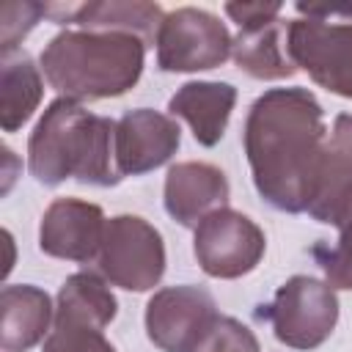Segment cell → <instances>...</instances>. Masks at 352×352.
I'll use <instances>...</instances> for the list:
<instances>
[{
  "label": "cell",
  "mask_w": 352,
  "mask_h": 352,
  "mask_svg": "<svg viewBox=\"0 0 352 352\" xmlns=\"http://www.w3.org/2000/svg\"><path fill=\"white\" fill-rule=\"evenodd\" d=\"M324 140V113L308 88H270L250 104L242 143L253 184L272 209H308Z\"/></svg>",
  "instance_id": "obj_1"
},
{
  "label": "cell",
  "mask_w": 352,
  "mask_h": 352,
  "mask_svg": "<svg viewBox=\"0 0 352 352\" xmlns=\"http://www.w3.org/2000/svg\"><path fill=\"white\" fill-rule=\"evenodd\" d=\"M116 124L74 99L58 96L47 104L28 140L33 179L47 187H58L66 179L96 187L118 184L124 176L116 160Z\"/></svg>",
  "instance_id": "obj_2"
},
{
  "label": "cell",
  "mask_w": 352,
  "mask_h": 352,
  "mask_svg": "<svg viewBox=\"0 0 352 352\" xmlns=\"http://www.w3.org/2000/svg\"><path fill=\"white\" fill-rule=\"evenodd\" d=\"M146 44L129 33L63 30L41 52L47 82L74 102L121 96L143 74Z\"/></svg>",
  "instance_id": "obj_3"
},
{
  "label": "cell",
  "mask_w": 352,
  "mask_h": 352,
  "mask_svg": "<svg viewBox=\"0 0 352 352\" xmlns=\"http://www.w3.org/2000/svg\"><path fill=\"white\" fill-rule=\"evenodd\" d=\"M96 267L118 289L148 292L165 275L162 234L138 214H116L104 223Z\"/></svg>",
  "instance_id": "obj_4"
},
{
  "label": "cell",
  "mask_w": 352,
  "mask_h": 352,
  "mask_svg": "<svg viewBox=\"0 0 352 352\" xmlns=\"http://www.w3.org/2000/svg\"><path fill=\"white\" fill-rule=\"evenodd\" d=\"M272 333L292 349L322 346L338 322V297L327 280L311 275L289 278L264 311Z\"/></svg>",
  "instance_id": "obj_5"
},
{
  "label": "cell",
  "mask_w": 352,
  "mask_h": 352,
  "mask_svg": "<svg viewBox=\"0 0 352 352\" xmlns=\"http://www.w3.org/2000/svg\"><path fill=\"white\" fill-rule=\"evenodd\" d=\"M154 47L162 72H204L231 58L234 38L214 14L184 6L165 14Z\"/></svg>",
  "instance_id": "obj_6"
},
{
  "label": "cell",
  "mask_w": 352,
  "mask_h": 352,
  "mask_svg": "<svg viewBox=\"0 0 352 352\" xmlns=\"http://www.w3.org/2000/svg\"><path fill=\"white\" fill-rule=\"evenodd\" d=\"M286 52L294 69L308 72L316 85L352 99V22L292 19L286 25Z\"/></svg>",
  "instance_id": "obj_7"
},
{
  "label": "cell",
  "mask_w": 352,
  "mask_h": 352,
  "mask_svg": "<svg viewBox=\"0 0 352 352\" xmlns=\"http://www.w3.org/2000/svg\"><path fill=\"white\" fill-rule=\"evenodd\" d=\"M267 250L264 231L236 209H214L195 226L192 253L209 278L234 280L258 267Z\"/></svg>",
  "instance_id": "obj_8"
},
{
  "label": "cell",
  "mask_w": 352,
  "mask_h": 352,
  "mask_svg": "<svg viewBox=\"0 0 352 352\" xmlns=\"http://www.w3.org/2000/svg\"><path fill=\"white\" fill-rule=\"evenodd\" d=\"M214 297L192 283L165 286L146 305V336L162 352H192L217 319Z\"/></svg>",
  "instance_id": "obj_9"
},
{
  "label": "cell",
  "mask_w": 352,
  "mask_h": 352,
  "mask_svg": "<svg viewBox=\"0 0 352 352\" xmlns=\"http://www.w3.org/2000/svg\"><path fill=\"white\" fill-rule=\"evenodd\" d=\"M104 223L102 206L80 198H55L41 214L38 248L52 258L85 264L99 256Z\"/></svg>",
  "instance_id": "obj_10"
},
{
  "label": "cell",
  "mask_w": 352,
  "mask_h": 352,
  "mask_svg": "<svg viewBox=\"0 0 352 352\" xmlns=\"http://www.w3.org/2000/svg\"><path fill=\"white\" fill-rule=\"evenodd\" d=\"M182 143L179 124L151 107L126 110L116 124V160L121 176H143L165 165Z\"/></svg>",
  "instance_id": "obj_11"
},
{
  "label": "cell",
  "mask_w": 352,
  "mask_h": 352,
  "mask_svg": "<svg viewBox=\"0 0 352 352\" xmlns=\"http://www.w3.org/2000/svg\"><path fill=\"white\" fill-rule=\"evenodd\" d=\"M352 204V116L341 113L324 140L316 184L308 201V214L319 223L336 226L344 209Z\"/></svg>",
  "instance_id": "obj_12"
},
{
  "label": "cell",
  "mask_w": 352,
  "mask_h": 352,
  "mask_svg": "<svg viewBox=\"0 0 352 352\" xmlns=\"http://www.w3.org/2000/svg\"><path fill=\"white\" fill-rule=\"evenodd\" d=\"M165 212L184 228H195L206 214L228 204L231 187L220 168L209 162H176L165 176Z\"/></svg>",
  "instance_id": "obj_13"
},
{
  "label": "cell",
  "mask_w": 352,
  "mask_h": 352,
  "mask_svg": "<svg viewBox=\"0 0 352 352\" xmlns=\"http://www.w3.org/2000/svg\"><path fill=\"white\" fill-rule=\"evenodd\" d=\"M236 104V88L231 82H209V80H195L184 82L168 102L170 118H184L192 129V138L212 148L220 143L226 135L231 110Z\"/></svg>",
  "instance_id": "obj_14"
},
{
  "label": "cell",
  "mask_w": 352,
  "mask_h": 352,
  "mask_svg": "<svg viewBox=\"0 0 352 352\" xmlns=\"http://www.w3.org/2000/svg\"><path fill=\"white\" fill-rule=\"evenodd\" d=\"M50 294L30 283H11L0 292V346L3 352H28L50 336Z\"/></svg>",
  "instance_id": "obj_15"
},
{
  "label": "cell",
  "mask_w": 352,
  "mask_h": 352,
  "mask_svg": "<svg viewBox=\"0 0 352 352\" xmlns=\"http://www.w3.org/2000/svg\"><path fill=\"white\" fill-rule=\"evenodd\" d=\"M66 19L94 33H129L143 44H154L165 11L143 0H96L66 8ZM66 19L60 25H66Z\"/></svg>",
  "instance_id": "obj_16"
},
{
  "label": "cell",
  "mask_w": 352,
  "mask_h": 352,
  "mask_svg": "<svg viewBox=\"0 0 352 352\" xmlns=\"http://www.w3.org/2000/svg\"><path fill=\"white\" fill-rule=\"evenodd\" d=\"M44 96V82L38 66L25 55H6L0 69V126L3 132H16L38 107Z\"/></svg>",
  "instance_id": "obj_17"
},
{
  "label": "cell",
  "mask_w": 352,
  "mask_h": 352,
  "mask_svg": "<svg viewBox=\"0 0 352 352\" xmlns=\"http://www.w3.org/2000/svg\"><path fill=\"white\" fill-rule=\"evenodd\" d=\"M286 25L280 19L256 28V30H239V36L234 38L231 55L236 60V66L256 77V80H286L292 77L297 69L289 60L286 44H280Z\"/></svg>",
  "instance_id": "obj_18"
},
{
  "label": "cell",
  "mask_w": 352,
  "mask_h": 352,
  "mask_svg": "<svg viewBox=\"0 0 352 352\" xmlns=\"http://www.w3.org/2000/svg\"><path fill=\"white\" fill-rule=\"evenodd\" d=\"M116 314H118V302L107 289L104 278L96 272H85V270L74 272L66 278V283L58 292V305H55L58 319H72L104 330L116 319Z\"/></svg>",
  "instance_id": "obj_19"
},
{
  "label": "cell",
  "mask_w": 352,
  "mask_h": 352,
  "mask_svg": "<svg viewBox=\"0 0 352 352\" xmlns=\"http://www.w3.org/2000/svg\"><path fill=\"white\" fill-rule=\"evenodd\" d=\"M338 239L333 248H316L314 256L333 289H352V204L336 223Z\"/></svg>",
  "instance_id": "obj_20"
},
{
  "label": "cell",
  "mask_w": 352,
  "mask_h": 352,
  "mask_svg": "<svg viewBox=\"0 0 352 352\" xmlns=\"http://www.w3.org/2000/svg\"><path fill=\"white\" fill-rule=\"evenodd\" d=\"M41 352H116V346L104 338L99 327L55 316V324L44 338Z\"/></svg>",
  "instance_id": "obj_21"
},
{
  "label": "cell",
  "mask_w": 352,
  "mask_h": 352,
  "mask_svg": "<svg viewBox=\"0 0 352 352\" xmlns=\"http://www.w3.org/2000/svg\"><path fill=\"white\" fill-rule=\"evenodd\" d=\"M192 352H261L258 338L234 316H217Z\"/></svg>",
  "instance_id": "obj_22"
},
{
  "label": "cell",
  "mask_w": 352,
  "mask_h": 352,
  "mask_svg": "<svg viewBox=\"0 0 352 352\" xmlns=\"http://www.w3.org/2000/svg\"><path fill=\"white\" fill-rule=\"evenodd\" d=\"M50 14V6L41 3H6L0 11V52L14 55L16 44L36 28V22Z\"/></svg>",
  "instance_id": "obj_23"
},
{
  "label": "cell",
  "mask_w": 352,
  "mask_h": 352,
  "mask_svg": "<svg viewBox=\"0 0 352 352\" xmlns=\"http://www.w3.org/2000/svg\"><path fill=\"white\" fill-rule=\"evenodd\" d=\"M280 3H226V14L239 25V30H256L278 19Z\"/></svg>",
  "instance_id": "obj_24"
}]
</instances>
